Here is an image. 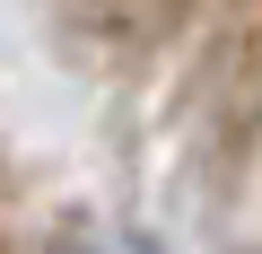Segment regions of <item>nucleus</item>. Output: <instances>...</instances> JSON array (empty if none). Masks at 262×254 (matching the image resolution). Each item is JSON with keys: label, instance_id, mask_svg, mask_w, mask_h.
Returning a JSON list of instances; mask_svg holds the SVG:
<instances>
[{"label": "nucleus", "instance_id": "f257e3e1", "mask_svg": "<svg viewBox=\"0 0 262 254\" xmlns=\"http://www.w3.org/2000/svg\"><path fill=\"white\" fill-rule=\"evenodd\" d=\"M61 254H96V245H61Z\"/></svg>", "mask_w": 262, "mask_h": 254}]
</instances>
